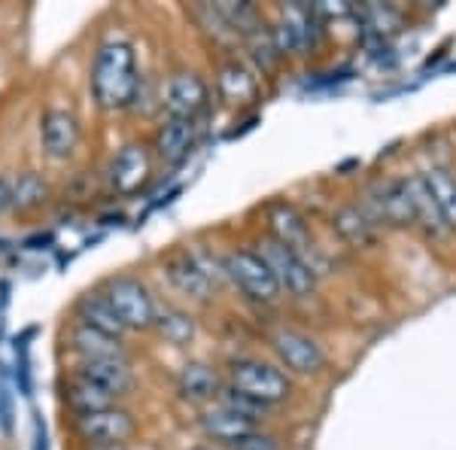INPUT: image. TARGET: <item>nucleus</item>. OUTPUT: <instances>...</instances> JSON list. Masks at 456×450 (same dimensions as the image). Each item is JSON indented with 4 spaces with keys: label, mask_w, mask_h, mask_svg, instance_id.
<instances>
[{
    "label": "nucleus",
    "mask_w": 456,
    "mask_h": 450,
    "mask_svg": "<svg viewBox=\"0 0 456 450\" xmlns=\"http://www.w3.org/2000/svg\"><path fill=\"white\" fill-rule=\"evenodd\" d=\"M176 389L189 402H210V398H219V378L210 365L189 363L176 378Z\"/></svg>",
    "instance_id": "4be33fe9"
},
{
    "label": "nucleus",
    "mask_w": 456,
    "mask_h": 450,
    "mask_svg": "<svg viewBox=\"0 0 456 450\" xmlns=\"http://www.w3.org/2000/svg\"><path fill=\"white\" fill-rule=\"evenodd\" d=\"M332 225H335V232L356 250H369L378 243V223H374L371 213H365L359 204H341L332 217Z\"/></svg>",
    "instance_id": "f3484780"
},
{
    "label": "nucleus",
    "mask_w": 456,
    "mask_h": 450,
    "mask_svg": "<svg viewBox=\"0 0 456 450\" xmlns=\"http://www.w3.org/2000/svg\"><path fill=\"white\" fill-rule=\"evenodd\" d=\"M249 55H253L256 68H259L262 73L277 70V64L283 61V55L277 53L274 37H271L268 28H262V31H256L253 37H249Z\"/></svg>",
    "instance_id": "c85d7f7f"
},
{
    "label": "nucleus",
    "mask_w": 456,
    "mask_h": 450,
    "mask_svg": "<svg viewBox=\"0 0 456 450\" xmlns=\"http://www.w3.org/2000/svg\"><path fill=\"white\" fill-rule=\"evenodd\" d=\"M77 374L94 380L98 387H104L107 393H113L116 398L128 393L134 387V372H131L128 359L125 356H104V359H83L77 365Z\"/></svg>",
    "instance_id": "dca6fc26"
},
{
    "label": "nucleus",
    "mask_w": 456,
    "mask_h": 450,
    "mask_svg": "<svg viewBox=\"0 0 456 450\" xmlns=\"http://www.w3.org/2000/svg\"><path fill=\"white\" fill-rule=\"evenodd\" d=\"M141 77H137L134 49L122 40H110L98 49L92 68V94L104 110H125L137 101Z\"/></svg>",
    "instance_id": "f257e3e1"
},
{
    "label": "nucleus",
    "mask_w": 456,
    "mask_h": 450,
    "mask_svg": "<svg viewBox=\"0 0 456 450\" xmlns=\"http://www.w3.org/2000/svg\"><path fill=\"white\" fill-rule=\"evenodd\" d=\"M40 143L49 159L61 161L73 156L79 143V122L68 110H46L40 119Z\"/></svg>",
    "instance_id": "ddd939ff"
},
{
    "label": "nucleus",
    "mask_w": 456,
    "mask_h": 450,
    "mask_svg": "<svg viewBox=\"0 0 456 450\" xmlns=\"http://www.w3.org/2000/svg\"><path fill=\"white\" fill-rule=\"evenodd\" d=\"M423 183L429 186L432 198H436L447 228H456V176L451 171H444V168H429L423 174Z\"/></svg>",
    "instance_id": "393cba45"
},
{
    "label": "nucleus",
    "mask_w": 456,
    "mask_h": 450,
    "mask_svg": "<svg viewBox=\"0 0 456 450\" xmlns=\"http://www.w3.org/2000/svg\"><path fill=\"white\" fill-rule=\"evenodd\" d=\"M201 430L213 441H223V445L238 447L240 441H247L249 435L259 432V423H253V420L238 414V411L225 408V405H216V408H210L201 414Z\"/></svg>",
    "instance_id": "4468645a"
},
{
    "label": "nucleus",
    "mask_w": 456,
    "mask_h": 450,
    "mask_svg": "<svg viewBox=\"0 0 456 450\" xmlns=\"http://www.w3.org/2000/svg\"><path fill=\"white\" fill-rule=\"evenodd\" d=\"M152 329H156L167 344H176V347L189 344L195 338V320L189 314L176 311V307H156V323H152Z\"/></svg>",
    "instance_id": "a878e982"
},
{
    "label": "nucleus",
    "mask_w": 456,
    "mask_h": 450,
    "mask_svg": "<svg viewBox=\"0 0 456 450\" xmlns=\"http://www.w3.org/2000/svg\"><path fill=\"white\" fill-rule=\"evenodd\" d=\"M271 350L277 353V359L296 374H316L326 368V353L316 344V338L305 335L298 329H277L271 335Z\"/></svg>",
    "instance_id": "6e6552de"
},
{
    "label": "nucleus",
    "mask_w": 456,
    "mask_h": 450,
    "mask_svg": "<svg viewBox=\"0 0 456 450\" xmlns=\"http://www.w3.org/2000/svg\"><path fill=\"white\" fill-rule=\"evenodd\" d=\"M10 192H12V208H19V210H34V208H40V204H46V198H49L46 180L34 171L19 174L16 180L10 183Z\"/></svg>",
    "instance_id": "bb28decb"
},
{
    "label": "nucleus",
    "mask_w": 456,
    "mask_h": 450,
    "mask_svg": "<svg viewBox=\"0 0 456 450\" xmlns=\"http://www.w3.org/2000/svg\"><path fill=\"white\" fill-rule=\"evenodd\" d=\"M208 104V86L192 70H180L167 79L165 94H161V107L167 116H180V119H195L198 110Z\"/></svg>",
    "instance_id": "1a4fd4ad"
},
{
    "label": "nucleus",
    "mask_w": 456,
    "mask_h": 450,
    "mask_svg": "<svg viewBox=\"0 0 456 450\" xmlns=\"http://www.w3.org/2000/svg\"><path fill=\"white\" fill-rule=\"evenodd\" d=\"M234 450H277V445L268 438V435H259V432H256V435H249L247 441H240V445L234 447Z\"/></svg>",
    "instance_id": "c756f323"
},
{
    "label": "nucleus",
    "mask_w": 456,
    "mask_h": 450,
    "mask_svg": "<svg viewBox=\"0 0 456 450\" xmlns=\"http://www.w3.org/2000/svg\"><path fill=\"white\" fill-rule=\"evenodd\" d=\"M219 16L225 19V25L232 28V34H247L253 37L256 31H262V19L256 12V6L249 4H216Z\"/></svg>",
    "instance_id": "cd10ccee"
},
{
    "label": "nucleus",
    "mask_w": 456,
    "mask_h": 450,
    "mask_svg": "<svg viewBox=\"0 0 456 450\" xmlns=\"http://www.w3.org/2000/svg\"><path fill=\"white\" fill-rule=\"evenodd\" d=\"M225 274L234 280L240 292H247L256 301H277L281 299V286H277L271 268L262 262L259 253L253 250H234L225 256Z\"/></svg>",
    "instance_id": "423d86ee"
},
{
    "label": "nucleus",
    "mask_w": 456,
    "mask_h": 450,
    "mask_svg": "<svg viewBox=\"0 0 456 450\" xmlns=\"http://www.w3.org/2000/svg\"><path fill=\"white\" fill-rule=\"evenodd\" d=\"M101 295L110 301V307L125 323V329H152L156 301L137 277H113Z\"/></svg>",
    "instance_id": "20e7f679"
},
{
    "label": "nucleus",
    "mask_w": 456,
    "mask_h": 450,
    "mask_svg": "<svg viewBox=\"0 0 456 450\" xmlns=\"http://www.w3.org/2000/svg\"><path fill=\"white\" fill-rule=\"evenodd\" d=\"M73 430L86 445L94 447H122L134 438L137 423L134 417L125 408H104V411H92V414H79L73 417Z\"/></svg>",
    "instance_id": "39448f33"
},
{
    "label": "nucleus",
    "mask_w": 456,
    "mask_h": 450,
    "mask_svg": "<svg viewBox=\"0 0 456 450\" xmlns=\"http://www.w3.org/2000/svg\"><path fill=\"white\" fill-rule=\"evenodd\" d=\"M256 253H259L262 262L271 268V274H274L281 292L292 295V299H305V295L314 290V268L301 259L296 250L283 247V243L274 238H265V241H259V250H256Z\"/></svg>",
    "instance_id": "7ed1b4c3"
},
{
    "label": "nucleus",
    "mask_w": 456,
    "mask_h": 450,
    "mask_svg": "<svg viewBox=\"0 0 456 450\" xmlns=\"http://www.w3.org/2000/svg\"><path fill=\"white\" fill-rule=\"evenodd\" d=\"M198 137L195 119H180V116H167L156 131V152L167 165H180L183 159H189Z\"/></svg>",
    "instance_id": "2eb2a0df"
},
{
    "label": "nucleus",
    "mask_w": 456,
    "mask_h": 450,
    "mask_svg": "<svg viewBox=\"0 0 456 450\" xmlns=\"http://www.w3.org/2000/svg\"><path fill=\"white\" fill-rule=\"evenodd\" d=\"M268 225H271V238L281 241L283 247L296 250L298 256H301V250L307 247V241H311L305 217L286 201H277L268 208Z\"/></svg>",
    "instance_id": "a211bd4d"
},
{
    "label": "nucleus",
    "mask_w": 456,
    "mask_h": 450,
    "mask_svg": "<svg viewBox=\"0 0 456 450\" xmlns=\"http://www.w3.org/2000/svg\"><path fill=\"white\" fill-rule=\"evenodd\" d=\"M374 219L393 225V228H408L417 223L414 213V198H411L408 180H387L374 189Z\"/></svg>",
    "instance_id": "9b49d317"
},
{
    "label": "nucleus",
    "mask_w": 456,
    "mask_h": 450,
    "mask_svg": "<svg viewBox=\"0 0 456 450\" xmlns=\"http://www.w3.org/2000/svg\"><path fill=\"white\" fill-rule=\"evenodd\" d=\"M77 320L92 329H98V331H104L110 338H122L125 331H128L101 292H86L83 299L77 301Z\"/></svg>",
    "instance_id": "aec40b11"
},
{
    "label": "nucleus",
    "mask_w": 456,
    "mask_h": 450,
    "mask_svg": "<svg viewBox=\"0 0 456 450\" xmlns=\"http://www.w3.org/2000/svg\"><path fill=\"white\" fill-rule=\"evenodd\" d=\"M408 189H411V198H414V213H417V223L426 228V234L432 238H441L447 232V223L441 217L436 198H432L429 186L423 183V176H411L408 180Z\"/></svg>",
    "instance_id": "b1692460"
},
{
    "label": "nucleus",
    "mask_w": 456,
    "mask_h": 450,
    "mask_svg": "<svg viewBox=\"0 0 456 450\" xmlns=\"http://www.w3.org/2000/svg\"><path fill=\"white\" fill-rule=\"evenodd\" d=\"M64 402L70 405L73 417H79V414H92V411L113 408L116 396L107 393L104 387H98L94 380H88L83 374L73 372L70 378L64 380Z\"/></svg>",
    "instance_id": "6ab92c4d"
},
{
    "label": "nucleus",
    "mask_w": 456,
    "mask_h": 450,
    "mask_svg": "<svg viewBox=\"0 0 456 450\" xmlns=\"http://www.w3.org/2000/svg\"><path fill=\"white\" fill-rule=\"evenodd\" d=\"M219 92H223V98L228 104H247V101L256 98L259 86H256L253 73H249L238 58H232V61H225L223 68H219Z\"/></svg>",
    "instance_id": "5701e85b"
},
{
    "label": "nucleus",
    "mask_w": 456,
    "mask_h": 450,
    "mask_svg": "<svg viewBox=\"0 0 456 450\" xmlns=\"http://www.w3.org/2000/svg\"><path fill=\"white\" fill-rule=\"evenodd\" d=\"M192 450H213V447H204V445H201V447H192Z\"/></svg>",
    "instance_id": "473e14b6"
},
{
    "label": "nucleus",
    "mask_w": 456,
    "mask_h": 450,
    "mask_svg": "<svg viewBox=\"0 0 456 450\" xmlns=\"http://www.w3.org/2000/svg\"><path fill=\"white\" fill-rule=\"evenodd\" d=\"M70 350H77L83 359H104V356H125L119 338H110L104 331L86 326V323H73L68 331Z\"/></svg>",
    "instance_id": "412c9836"
},
{
    "label": "nucleus",
    "mask_w": 456,
    "mask_h": 450,
    "mask_svg": "<svg viewBox=\"0 0 456 450\" xmlns=\"http://www.w3.org/2000/svg\"><path fill=\"white\" fill-rule=\"evenodd\" d=\"M150 171H152L150 150L143 143H128L122 146L119 156L110 165V186L119 192V195H134L150 180Z\"/></svg>",
    "instance_id": "f8f14e48"
},
{
    "label": "nucleus",
    "mask_w": 456,
    "mask_h": 450,
    "mask_svg": "<svg viewBox=\"0 0 456 450\" xmlns=\"http://www.w3.org/2000/svg\"><path fill=\"white\" fill-rule=\"evenodd\" d=\"M12 208V192H10V180H4L0 176V217H4L6 210Z\"/></svg>",
    "instance_id": "2f4dec72"
},
{
    "label": "nucleus",
    "mask_w": 456,
    "mask_h": 450,
    "mask_svg": "<svg viewBox=\"0 0 456 450\" xmlns=\"http://www.w3.org/2000/svg\"><path fill=\"white\" fill-rule=\"evenodd\" d=\"M165 274L171 280V286L180 295L192 301H208L213 292L210 274L201 268V262L195 259L189 250H174L171 256L165 259Z\"/></svg>",
    "instance_id": "9d476101"
},
{
    "label": "nucleus",
    "mask_w": 456,
    "mask_h": 450,
    "mask_svg": "<svg viewBox=\"0 0 456 450\" xmlns=\"http://www.w3.org/2000/svg\"><path fill=\"white\" fill-rule=\"evenodd\" d=\"M228 387L238 389L240 396L253 398L259 405H281L289 398L292 383L277 365L262 363V359H238L228 368Z\"/></svg>",
    "instance_id": "f03ea898"
},
{
    "label": "nucleus",
    "mask_w": 456,
    "mask_h": 450,
    "mask_svg": "<svg viewBox=\"0 0 456 450\" xmlns=\"http://www.w3.org/2000/svg\"><path fill=\"white\" fill-rule=\"evenodd\" d=\"M0 430L10 432L12 430V405H10V396L0 389Z\"/></svg>",
    "instance_id": "7c9ffc66"
},
{
    "label": "nucleus",
    "mask_w": 456,
    "mask_h": 450,
    "mask_svg": "<svg viewBox=\"0 0 456 450\" xmlns=\"http://www.w3.org/2000/svg\"><path fill=\"white\" fill-rule=\"evenodd\" d=\"M316 25H320V16H316L314 6H283L281 19L274 21V28H268L271 37H274V46L283 58L286 55H305L311 53V46L316 43Z\"/></svg>",
    "instance_id": "0eeeda50"
}]
</instances>
